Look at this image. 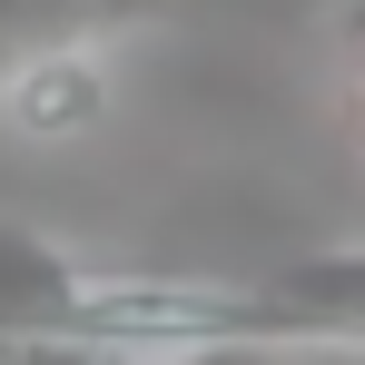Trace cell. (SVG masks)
<instances>
[{
	"mask_svg": "<svg viewBox=\"0 0 365 365\" xmlns=\"http://www.w3.org/2000/svg\"><path fill=\"white\" fill-rule=\"evenodd\" d=\"M109 99H119V79H109V50H99V40L40 50L20 79H0L10 128H20V138H40V148H69V138L109 128Z\"/></svg>",
	"mask_w": 365,
	"mask_h": 365,
	"instance_id": "1",
	"label": "cell"
},
{
	"mask_svg": "<svg viewBox=\"0 0 365 365\" xmlns=\"http://www.w3.org/2000/svg\"><path fill=\"white\" fill-rule=\"evenodd\" d=\"M277 306L306 326V346L316 356H365V247H326V257H297V267H277L267 277Z\"/></svg>",
	"mask_w": 365,
	"mask_h": 365,
	"instance_id": "2",
	"label": "cell"
},
{
	"mask_svg": "<svg viewBox=\"0 0 365 365\" xmlns=\"http://www.w3.org/2000/svg\"><path fill=\"white\" fill-rule=\"evenodd\" d=\"M128 20H148V0H0V79H20L40 50L109 40Z\"/></svg>",
	"mask_w": 365,
	"mask_h": 365,
	"instance_id": "3",
	"label": "cell"
},
{
	"mask_svg": "<svg viewBox=\"0 0 365 365\" xmlns=\"http://www.w3.org/2000/svg\"><path fill=\"white\" fill-rule=\"evenodd\" d=\"M356 30H365V0H356Z\"/></svg>",
	"mask_w": 365,
	"mask_h": 365,
	"instance_id": "4",
	"label": "cell"
}]
</instances>
